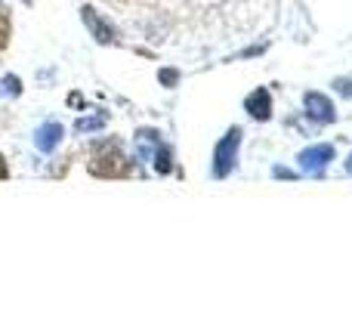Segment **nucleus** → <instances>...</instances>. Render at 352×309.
<instances>
[{
	"label": "nucleus",
	"instance_id": "0eeeda50",
	"mask_svg": "<svg viewBox=\"0 0 352 309\" xmlns=\"http://www.w3.org/2000/svg\"><path fill=\"white\" fill-rule=\"evenodd\" d=\"M62 124L59 121H47L41 130H37V136H34V142H37V149L41 152H53L56 146H59V140H62Z\"/></svg>",
	"mask_w": 352,
	"mask_h": 309
},
{
	"label": "nucleus",
	"instance_id": "6e6552de",
	"mask_svg": "<svg viewBox=\"0 0 352 309\" xmlns=\"http://www.w3.org/2000/svg\"><path fill=\"white\" fill-rule=\"evenodd\" d=\"M136 142H140V158H148L155 149L161 146V140H158L155 130H140V134H136Z\"/></svg>",
	"mask_w": 352,
	"mask_h": 309
},
{
	"label": "nucleus",
	"instance_id": "f8f14e48",
	"mask_svg": "<svg viewBox=\"0 0 352 309\" xmlns=\"http://www.w3.org/2000/svg\"><path fill=\"white\" fill-rule=\"evenodd\" d=\"M6 43H10V16L0 12V47H6Z\"/></svg>",
	"mask_w": 352,
	"mask_h": 309
},
{
	"label": "nucleus",
	"instance_id": "39448f33",
	"mask_svg": "<svg viewBox=\"0 0 352 309\" xmlns=\"http://www.w3.org/2000/svg\"><path fill=\"white\" fill-rule=\"evenodd\" d=\"M80 19H84V25L93 31V37H96L99 43H115L118 41L115 28H111L109 22H102V19H99V12L93 10V6H84V10H80Z\"/></svg>",
	"mask_w": 352,
	"mask_h": 309
},
{
	"label": "nucleus",
	"instance_id": "7ed1b4c3",
	"mask_svg": "<svg viewBox=\"0 0 352 309\" xmlns=\"http://www.w3.org/2000/svg\"><path fill=\"white\" fill-rule=\"evenodd\" d=\"M300 167L306 170V173H322L324 167H328L331 161H334V146H328V142H322V146H312V149H303V152L297 155Z\"/></svg>",
	"mask_w": 352,
	"mask_h": 309
},
{
	"label": "nucleus",
	"instance_id": "2eb2a0df",
	"mask_svg": "<svg viewBox=\"0 0 352 309\" xmlns=\"http://www.w3.org/2000/svg\"><path fill=\"white\" fill-rule=\"evenodd\" d=\"M272 173H275V176H278V180H281V176H285V180H294V173H291V170H285V167H275V170H272Z\"/></svg>",
	"mask_w": 352,
	"mask_h": 309
},
{
	"label": "nucleus",
	"instance_id": "1a4fd4ad",
	"mask_svg": "<svg viewBox=\"0 0 352 309\" xmlns=\"http://www.w3.org/2000/svg\"><path fill=\"white\" fill-rule=\"evenodd\" d=\"M105 121H109V118H105V115L80 118V121L74 124V130H78V134H96V130H102V127H105Z\"/></svg>",
	"mask_w": 352,
	"mask_h": 309
},
{
	"label": "nucleus",
	"instance_id": "f3484780",
	"mask_svg": "<svg viewBox=\"0 0 352 309\" xmlns=\"http://www.w3.org/2000/svg\"><path fill=\"white\" fill-rule=\"evenodd\" d=\"M346 170H349V173H352V155H349V161H346Z\"/></svg>",
	"mask_w": 352,
	"mask_h": 309
},
{
	"label": "nucleus",
	"instance_id": "f257e3e1",
	"mask_svg": "<svg viewBox=\"0 0 352 309\" xmlns=\"http://www.w3.org/2000/svg\"><path fill=\"white\" fill-rule=\"evenodd\" d=\"M238 146H241V130L238 127H232L229 134L217 142V149H213V176H217V180H226V176L235 170Z\"/></svg>",
	"mask_w": 352,
	"mask_h": 309
},
{
	"label": "nucleus",
	"instance_id": "ddd939ff",
	"mask_svg": "<svg viewBox=\"0 0 352 309\" xmlns=\"http://www.w3.org/2000/svg\"><path fill=\"white\" fill-rule=\"evenodd\" d=\"M161 81H164V84H167V87H173V84H176V81H179V74H176V72H173V68H167V72H161Z\"/></svg>",
	"mask_w": 352,
	"mask_h": 309
},
{
	"label": "nucleus",
	"instance_id": "dca6fc26",
	"mask_svg": "<svg viewBox=\"0 0 352 309\" xmlns=\"http://www.w3.org/2000/svg\"><path fill=\"white\" fill-rule=\"evenodd\" d=\"M6 176H10V167H6L3 155H0V180H6Z\"/></svg>",
	"mask_w": 352,
	"mask_h": 309
},
{
	"label": "nucleus",
	"instance_id": "9b49d317",
	"mask_svg": "<svg viewBox=\"0 0 352 309\" xmlns=\"http://www.w3.org/2000/svg\"><path fill=\"white\" fill-rule=\"evenodd\" d=\"M0 90H3L6 96H19V93H22V81H19L16 74H6V78L0 81Z\"/></svg>",
	"mask_w": 352,
	"mask_h": 309
},
{
	"label": "nucleus",
	"instance_id": "423d86ee",
	"mask_svg": "<svg viewBox=\"0 0 352 309\" xmlns=\"http://www.w3.org/2000/svg\"><path fill=\"white\" fill-rule=\"evenodd\" d=\"M244 109H248L250 118H256V121H269L272 118V96H269V90H254L248 99H244Z\"/></svg>",
	"mask_w": 352,
	"mask_h": 309
},
{
	"label": "nucleus",
	"instance_id": "4468645a",
	"mask_svg": "<svg viewBox=\"0 0 352 309\" xmlns=\"http://www.w3.org/2000/svg\"><path fill=\"white\" fill-rule=\"evenodd\" d=\"M337 90H340L343 93V96H352V81H346V78H340V81H337Z\"/></svg>",
	"mask_w": 352,
	"mask_h": 309
},
{
	"label": "nucleus",
	"instance_id": "20e7f679",
	"mask_svg": "<svg viewBox=\"0 0 352 309\" xmlns=\"http://www.w3.org/2000/svg\"><path fill=\"white\" fill-rule=\"evenodd\" d=\"M303 103H306V115L316 118L318 124H331V121L337 118L334 103H331V99L324 96V93H306Z\"/></svg>",
	"mask_w": 352,
	"mask_h": 309
},
{
	"label": "nucleus",
	"instance_id": "f03ea898",
	"mask_svg": "<svg viewBox=\"0 0 352 309\" xmlns=\"http://www.w3.org/2000/svg\"><path fill=\"white\" fill-rule=\"evenodd\" d=\"M127 170V161L118 152V142H99L93 149V161H90V173L96 176H121Z\"/></svg>",
	"mask_w": 352,
	"mask_h": 309
},
{
	"label": "nucleus",
	"instance_id": "9d476101",
	"mask_svg": "<svg viewBox=\"0 0 352 309\" xmlns=\"http://www.w3.org/2000/svg\"><path fill=\"white\" fill-rule=\"evenodd\" d=\"M155 170H158V173H170V152H167L164 146L155 149Z\"/></svg>",
	"mask_w": 352,
	"mask_h": 309
}]
</instances>
